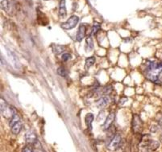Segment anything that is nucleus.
Returning <instances> with one entry per match:
<instances>
[{
	"instance_id": "obj_17",
	"label": "nucleus",
	"mask_w": 162,
	"mask_h": 152,
	"mask_svg": "<svg viewBox=\"0 0 162 152\" xmlns=\"http://www.w3.org/2000/svg\"><path fill=\"white\" fill-rule=\"evenodd\" d=\"M22 151L23 152H32V151H36V150H35V147L32 143H28V144H27L25 147H23V150H22Z\"/></svg>"
},
{
	"instance_id": "obj_4",
	"label": "nucleus",
	"mask_w": 162,
	"mask_h": 152,
	"mask_svg": "<svg viewBox=\"0 0 162 152\" xmlns=\"http://www.w3.org/2000/svg\"><path fill=\"white\" fill-rule=\"evenodd\" d=\"M122 141V137L119 134H114L113 138L111 140V142H109L107 146V149L110 151H115L119 147V145Z\"/></svg>"
},
{
	"instance_id": "obj_3",
	"label": "nucleus",
	"mask_w": 162,
	"mask_h": 152,
	"mask_svg": "<svg viewBox=\"0 0 162 152\" xmlns=\"http://www.w3.org/2000/svg\"><path fill=\"white\" fill-rule=\"evenodd\" d=\"M78 22H79V17L74 15V16H70L66 22L62 23V28L64 30H71V29L74 28L75 27L77 26Z\"/></svg>"
},
{
	"instance_id": "obj_1",
	"label": "nucleus",
	"mask_w": 162,
	"mask_h": 152,
	"mask_svg": "<svg viewBox=\"0 0 162 152\" xmlns=\"http://www.w3.org/2000/svg\"><path fill=\"white\" fill-rule=\"evenodd\" d=\"M162 72V63L161 62L150 61L147 65L145 70L146 77L153 82H157L159 79L160 74Z\"/></svg>"
},
{
	"instance_id": "obj_18",
	"label": "nucleus",
	"mask_w": 162,
	"mask_h": 152,
	"mask_svg": "<svg viewBox=\"0 0 162 152\" xmlns=\"http://www.w3.org/2000/svg\"><path fill=\"white\" fill-rule=\"evenodd\" d=\"M57 73H58V75H60L61 77H66L67 75H68L67 70L65 69V68L64 67L58 68V69H57Z\"/></svg>"
},
{
	"instance_id": "obj_9",
	"label": "nucleus",
	"mask_w": 162,
	"mask_h": 152,
	"mask_svg": "<svg viewBox=\"0 0 162 152\" xmlns=\"http://www.w3.org/2000/svg\"><path fill=\"white\" fill-rule=\"evenodd\" d=\"M59 16L61 18H64L67 15L66 10V2L65 0H61L59 3Z\"/></svg>"
},
{
	"instance_id": "obj_7",
	"label": "nucleus",
	"mask_w": 162,
	"mask_h": 152,
	"mask_svg": "<svg viewBox=\"0 0 162 152\" xmlns=\"http://www.w3.org/2000/svg\"><path fill=\"white\" fill-rule=\"evenodd\" d=\"M109 103H110V98L108 97H102L95 101L96 106L100 110L105 108Z\"/></svg>"
},
{
	"instance_id": "obj_5",
	"label": "nucleus",
	"mask_w": 162,
	"mask_h": 152,
	"mask_svg": "<svg viewBox=\"0 0 162 152\" xmlns=\"http://www.w3.org/2000/svg\"><path fill=\"white\" fill-rule=\"evenodd\" d=\"M143 122L139 115H134L132 119V130L135 133H140L142 130Z\"/></svg>"
},
{
	"instance_id": "obj_14",
	"label": "nucleus",
	"mask_w": 162,
	"mask_h": 152,
	"mask_svg": "<svg viewBox=\"0 0 162 152\" xmlns=\"http://www.w3.org/2000/svg\"><path fill=\"white\" fill-rule=\"evenodd\" d=\"M160 146V143L157 141H149L148 145H147V148H149L148 151H155Z\"/></svg>"
},
{
	"instance_id": "obj_22",
	"label": "nucleus",
	"mask_w": 162,
	"mask_h": 152,
	"mask_svg": "<svg viewBox=\"0 0 162 152\" xmlns=\"http://www.w3.org/2000/svg\"><path fill=\"white\" fill-rule=\"evenodd\" d=\"M71 58H72V56H71L70 53H64L62 57V60H64V61H68V60H70Z\"/></svg>"
},
{
	"instance_id": "obj_23",
	"label": "nucleus",
	"mask_w": 162,
	"mask_h": 152,
	"mask_svg": "<svg viewBox=\"0 0 162 152\" xmlns=\"http://www.w3.org/2000/svg\"><path fill=\"white\" fill-rule=\"evenodd\" d=\"M45 1H49V0H45Z\"/></svg>"
},
{
	"instance_id": "obj_16",
	"label": "nucleus",
	"mask_w": 162,
	"mask_h": 152,
	"mask_svg": "<svg viewBox=\"0 0 162 152\" xmlns=\"http://www.w3.org/2000/svg\"><path fill=\"white\" fill-rule=\"evenodd\" d=\"M95 62V58L94 57H89L86 60V69H89L91 66H93V65L94 64Z\"/></svg>"
},
{
	"instance_id": "obj_11",
	"label": "nucleus",
	"mask_w": 162,
	"mask_h": 152,
	"mask_svg": "<svg viewBox=\"0 0 162 152\" xmlns=\"http://www.w3.org/2000/svg\"><path fill=\"white\" fill-rule=\"evenodd\" d=\"M26 140H27V142H28V143H32V144H34L35 142H36L38 141V139L36 137L35 134H33L32 132L29 131L28 133H27L26 134Z\"/></svg>"
},
{
	"instance_id": "obj_15",
	"label": "nucleus",
	"mask_w": 162,
	"mask_h": 152,
	"mask_svg": "<svg viewBox=\"0 0 162 152\" xmlns=\"http://www.w3.org/2000/svg\"><path fill=\"white\" fill-rule=\"evenodd\" d=\"M52 52L55 54L59 55L64 50V46H62V45H53V46L52 47Z\"/></svg>"
},
{
	"instance_id": "obj_19",
	"label": "nucleus",
	"mask_w": 162,
	"mask_h": 152,
	"mask_svg": "<svg viewBox=\"0 0 162 152\" xmlns=\"http://www.w3.org/2000/svg\"><path fill=\"white\" fill-rule=\"evenodd\" d=\"M1 6H2V9L6 11H8V9L10 8V2L8 0H3L1 3Z\"/></svg>"
},
{
	"instance_id": "obj_20",
	"label": "nucleus",
	"mask_w": 162,
	"mask_h": 152,
	"mask_svg": "<svg viewBox=\"0 0 162 152\" xmlns=\"http://www.w3.org/2000/svg\"><path fill=\"white\" fill-rule=\"evenodd\" d=\"M101 29V25L99 23H94V25L93 26L92 28V31H91V34H90V36H92V35H95L97 32H98L99 30Z\"/></svg>"
},
{
	"instance_id": "obj_10",
	"label": "nucleus",
	"mask_w": 162,
	"mask_h": 152,
	"mask_svg": "<svg viewBox=\"0 0 162 152\" xmlns=\"http://www.w3.org/2000/svg\"><path fill=\"white\" fill-rule=\"evenodd\" d=\"M94 115H93V113H87V114H86V118H85L86 125L87 128L90 130H92V121H93V120H94Z\"/></svg>"
},
{
	"instance_id": "obj_6",
	"label": "nucleus",
	"mask_w": 162,
	"mask_h": 152,
	"mask_svg": "<svg viewBox=\"0 0 162 152\" xmlns=\"http://www.w3.org/2000/svg\"><path fill=\"white\" fill-rule=\"evenodd\" d=\"M115 119H116V113H110L108 114L107 118L106 119L105 122L103 124V130H108L110 129L112 126V124H113L114 121H115Z\"/></svg>"
},
{
	"instance_id": "obj_21",
	"label": "nucleus",
	"mask_w": 162,
	"mask_h": 152,
	"mask_svg": "<svg viewBox=\"0 0 162 152\" xmlns=\"http://www.w3.org/2000/svg\"><path fill=\"white\" fill-rule=\"evenodd\" d=\"M86 44L89 46V49H92L94 48V42H93V39L91 38V36H88L86 38Z\"/></svg>"
},
{
	"instance_id": "obj_2",
	"label": "nucleus",
	"mask_w": 162,
	"mask_h": 152,
	"mask_svg": "<svg viewBox=\"0 0 162 152\" xmlns=\"http://www.w3.org/2000/svg\"><path fill=\"white\" fill-rule=\"evenodd\" d=\"M9 126H10L11 132L14 134H20L22 129V122H21L20 118L17 113H15L11 118H10V121L9 122Z\"/></svg>"
},
{
	"instance_id": "obj_12",
	"label": "nucleus",
	"mask_w": 162,
	"mask_h": 152,
	"mask_svg": "<svg viewBox=\"0 0 162 152\" xmlns=\"http://www.w3.org/2000/svg\"><path fill=\"white\" fill-rule=\"evenodd\" d=\"M8 57H10V60H11V62L13 63V65H15V67L18 68L19 67V60H18V58H17V57L16 56V54H15V53H13V52H11V51H10L9 49H8Z\"/></svg>"
},
{
	"instance_id": "obj_8",
	"label": "nucleus",
	"mask_w": 162,
	"mask_h": 152,
	"mask_svg": "<svg viewBox=\"0 0 162 152\" xmlns=\"http://www.w3.org/2000/svg\"><path fill=\"white\" fill-rule=\"evenodd\" d=\"M86 28L84 24H81L78 28V30H77V35H76V39L77 41L81 42L82 40V39H84V37L86 36Z\"/></svg>"
},
{
	"instance_id": "obj_13",
	"label": "nucleus",
	"mask_w": 162,
	"mask_h": 152,
	"mask_svg": "<svg viewBox=\"0 0 162 152\" xmlns=\"http://www.w3.org/2000/svg\"><path fill=\"white\" fill-rule=\"evenodd\" d=\"M113 91V88L111 85H108L104 86L103 88H102V90L100 91V93L103 94V95H109L111 94Z\"/></svg>"
}]
</instances>
